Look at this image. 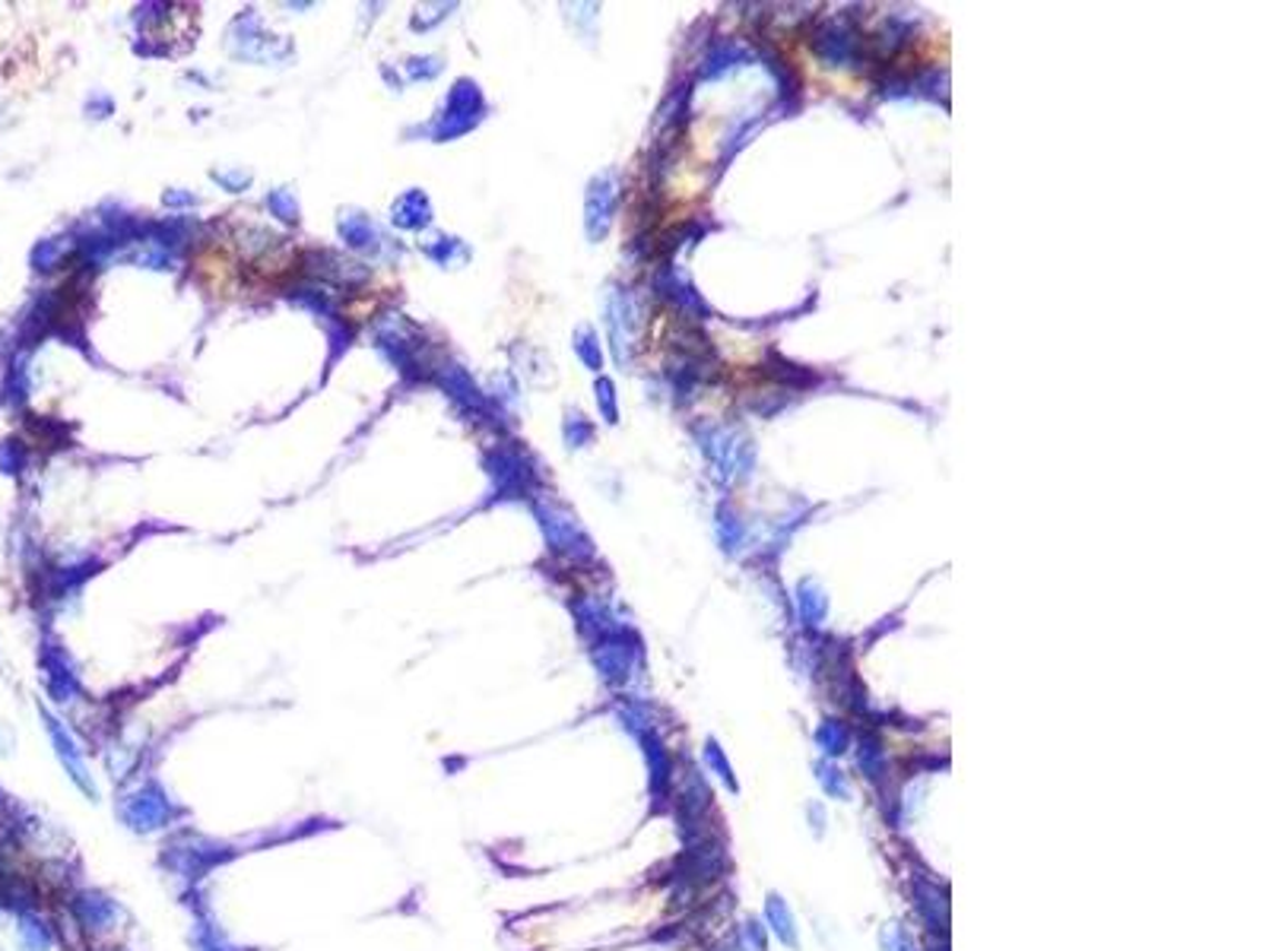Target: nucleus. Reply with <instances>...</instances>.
Here are the masks:
<instances>
[{"instance_id": "1", "label": "nucleus", "mask_w": 1269, "mask_h": 951, "mask_svg": "<svg viewBox=\"0 0 1269 951\" xmlns=\"http://www.w3.org/2000/svg\"><path fill=\"white\" fill-rule=\"evenodd\" d=\"M175 816H179V806L169 799V793L159 787L157 780L140 783L134 793L124 797V802H121V821L131 831H137V834L162 831V828H169L175 821Z\"/></svg>"}, {"instance_id": "2", "label": "nucleus", "mask_w": 1269, "mask_h": 951, "mask_svg": "<svg viewBox=\"0 0 1269 951\" xmlns=\"http://www.w3.org/2000/svg\"><path fill=\"white\" fill-rule=\"evenodd\" d=\"M223 860V847L216 841H207L201 834H181L172 843H165L162 863L169 866L181 879H201L207 869Z\"/></svg>"}, {"instance_id": "3", "label": "nucleus", "mask_w": 1269, "mask_h": 951, "mask_svg": "<svg viewBox=\"0 0 1269 951\" xmlns=\"http://www.w3.org/2000/svg\"><path fill=\"white\" fill-rule=\"evenodd\" d=\"M42 720H46V732L48 739H51V746H54V755H58L61 768H64L70 780H73V787H77L83 797L99 799V787H95V780H92L87 755H83V749L77 746V739L70 736L68 727H64V724H61L48 708H42Z\"/></svg>"}, {"instance_id": "4", "label": "nucleus", "mask_w": 1269, "mask_h": 951, "mask_svg": "<svg viewBox=\"0 0 1269 951\" xmlns=\"http://www.w3.org/2000/svg\"><path fill=\"white\" fill-rule=\"evenodd\" d=\"M121 913H124L121 904L114 898H109V894L95 891V888L77 891L70 898V917L77 920L80 930L87 932H112L118 927V920H121Z\"/></svg>"}, {"instance_id": "5", "label": "nucleus", "mask_w": 1269, "mask_h": 951, "mask_svg": "<svg viewBox=\"0 0 1269 951\" xmlns=\"http://www.w3.org/2000/svg\"><path fill=\"white\" fill-rule=\"evenodd\" d=\"M17 939H20V949L23 951L54 949V930L48 927V920H42L36 910L17 913Z\"/></svg>"}, {"instance_id": "6", "label": "nucleus", "mask_w": 1269, "mask_h": 951, "mask_svg": "<svg viewBox=\"0 0 1269 951\" xmlns=\"http://www.w3.org/2000/svg\"><path fill=\"white\" fill-rule=\"evenodd\" d=\"M13 742H17V739H13V730L0 720V755L13 752Z\"/></svg>"}]
</instances>
